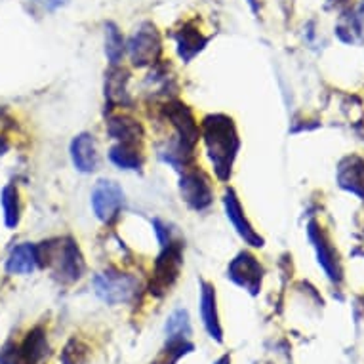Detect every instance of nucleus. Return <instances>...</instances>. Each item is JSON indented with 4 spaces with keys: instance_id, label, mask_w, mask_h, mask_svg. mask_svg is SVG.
I'll list each match as a JSON object with an SVG mask.
<instances>
[{
    "instance_id": "nucleus-7",
    "label": "nucleus",
    "mask_w": 364,
    "mask_h": 364,
    "mask_svg": "<svg viewBox=\"0 0 364 364\" xmlns=\"http://www.w3.org/2000/svg\"><path fill=\"white\" fill-rule=\"evenodd\" d=\"M181 197L191 208L206 210L214 203V189L210 186V179L200 172H187L179 181Z\"/></svg>"
},
{
    "instance_id": "nucleus-14",
    "label": "nucleus",
    "mask_w": 364,
    "mask_h": 364,
    "mask_svg": "<svg viewBox=\"0 0 364 364\" xmlns=\"http://www.w3.org/2000/svg\"><path fill=\"white\" fill-rule=\"evenodd\" d=\"M109 159L117 164L119 168H124V170H138L144 162V155H141V149L139 145L132 144H119L114 145L111 153H109Z\"/></svg>"
},
{
    "instance_id": "nucleus-17",
    "label": "nucleus",
    "mask_w": 364,
    "mask_h": 364,
    "mask_svg": "<svg viewBox=\"0 0 364 364\" xmlns=\"http://www.w3.org/2000/svg\"><path fill=\"white\" fill-rule=\"evenodd\" d=\"M168 341H186L191 336V323L187 311H176L166 323Z\"/></svg>"
},
{
    "instance_id": "nucleus-5",
    "label": "nucleus",
    "mask_w": 364,
    "mask_h": 364,
    "mask_svg": "<svg viewBox=\"0 0 364 364\" xmlns=\"http://www.w3.org/2000/svg\"><path fill=\"white\" fill-rule=\"evenodd\" d=\"M162 42L161 36L156 33L153 25H144L138 33H134V36L128 42V54L134 65L144 67L151 65L159 60L161 55Z\"/></svg>"
},
{
    "instance_id": "nucleus-2",
    "label": "nucleus",
    "mask_w": 364,
    "mask_h": 364,
    "mask_svg": "<svg viewBox=\"0 0 364 364\" xmlns=\"http://www.w3.org/2000/svg\"><path fill=\"white\" fill-rule=\"evenodd\" d=\"M38 263L44 262L54 269V273L63 282H75L82 277L84 259L78 246L71 239H60L48 242L46 246H38Z\"/></svg>"
},
{
    "instance_id": "nucleus-11",
    "label": "nucleus",
    "mask_w": 364,
    "mask_h": 364,
    "mask_svg": "<svg viewBox=\"0 0 364 364\" xmlns=\"http://www.w3.org/2000/svg\"><path fill=\"white\" fill-rule=\"evenodd\" d=\"M109 136L117 139L119 144L139 145L144 139V128L138 120L126 117V114H114L107 122Z\"/></svg>"
},
{
    "instance_id": "nucleus-10",
    "label": "nucleus",
    "mask_w": 364,
    "mask_h": 364,
    "mask_svg": "<svg viewBox=\"0 0 364 364\" xmlns=\"http://www.w3.org/2000/svg\"><path fill=\"white\" fill-rule=\"evenodd\" d=\"M71 156L73 164L77 166V170L84 173L94 172L97 164H100V153H97L96 141L90 134H80V136L73 139Z\"/></svg>"
},
{
    "instance_id": "nucleus-20",
    "label": "nucleus",
    "mask_w": 364,
    "mask_h": 364,
    "mask_svg": "<svg viewBox=\"0 0 364 364\" xmlns=\"http://www.w3.org/2000/svg\"><path fill=\"white\" fill-rule=\"evenodd\" d=\"M105 29H107L105 31V54H107L109 61H111L113 65H119L126 50L124 41H122L119 29H117L113 23H109Z\"/></svg>"
},
{
    "instance_id": "nucleus-8",
    "label": "nucleus",
    "mask_w": 364,
    "mask_h": 364,
    "mask_svg": "<svg viewBox=\"0 0 364 364\" xmlns=\"http://www.w3.org/2000/svg\"><path fill=\"white\" fill-rule=\"evenodd\" d=\"M262 273L263 269L259 262L252 254H248V252L239 254L231 262V265H229V277L250 294H257V290H259Z\"/></svg>"
},
{
    "instance_id": "nucleus-19",
    "label": "nucleus",
    "mask_w": 364,
    "mask_h": 364,
    "mask_svg": "<svg viewBox=\"0 0 364 364\" xmlns=\"http://www.w3.org/2000/svg\"><path fill=\"white\" fill-rule=\"evenodd\" d=\"M0 203H2V210H4V221H6V225L10 227V229H14V227L19 223V195H18V189H16L14 186L4 187Z\"/></svg>"
},
{
    "instance_id": "nucleus-1",
    "label": "nucleus",
    "mask_w": 364,
    "mask_h": 364,
    "mask_svg": "<svg viewBox=\"0 0 364 364\" xmlns=\"http://www.w3.org/2000/svg\"><path fill=\"white\" fill-rule=\"evenodd\" d=\"M203 138L215 176L227 181L239 151V136L233 120L225 114H210L203 122Z\"/></svg>"
},
{
    "instance_id": "nucleus-21",
    "label": "nucleus",
    "mask_w": 364,
    "mask_h": 364,
    "mask_svg": "<svg viewBox=\"0 0 364 364\" xmlns=\"http://www.w3.org/2000/svg\"><path fill=\"white\" fill-rule=\"evenodd\" d=\"M33 2L41 4V6H44L46 10H55V8H60L65 0H33Z\"/></svg>"
},
{
    "instance_id": "nucleus-18",
    "label": "nucleus",
    "mask_w": 364,
    "mask_h": 364,
    "mask_svg": "<svg viewBox=\"0 0 364 364\" xmlns=\"http://www.w3.org/2000/svg\"><path fill=\"white\" fill-rule=\"evenodd\" d=\"M126 80L128 73L114 67L113 71H109L107 82H105V96L111 103H124L126 102Z\"/></svg>"
},
{
    "instance_id": "nucleus-3",
    "label": "nucleus",
    "mask_w": 364,
    "mask_h": 364,
    "mask_svg": "<svg viewBox=\"0 0 364 364\" xmlns=\"http://www.w3.org/2000/svg\"><path fill=\"white\" fill-rule=\"evenodd\" d=\"M96 294L107 304H128L138 294L139 282L126 273H102L94 279Z\"/></svg>"
},
{
    "instance_id": "nucleus-4",
    "label": "nucleus",
    "mask_w": 364,
    "mask_h": 364,
    "mask_svg": "<svg viewBox=\"0 0 364 364\" xmlns=\"http://www.w3.org/2000/svg\"><path fill=\"white\" fill-rule=\"evenodd\" d=\"M181 269V246L178 242H168L155 263V275L151 282V294H164L172 287Z\"/></svg>"
},
{
    "instance_id": "nucleus-22",
    "label": "nucleus",
    "mask_w": 364,
    "mask_h": 364,
    "mask_svg": "<svg viewBox=\"0 0 364 364\" xmlns=\"http://www.w3.org/2000/svg\"><path fill=\"white\" fill-rule=\"evenodd\" d=\"M8 147H10V145H8L6 139L0 138V155H4V153H6V151H8Z\"/></svg>"
},
{
    "instance_id": "nucleus-6",
    "label": "nucleus",
    "mask_w": 364,
    "mask_h": 364,
    "mask_svg": "<svg viewBox=\"0 0 364 364\" xmlns=\"http://www.w3.org/2000/svg\"><path fill=\"white\" fill-rule=\"evenodd\" d=\"M122 204H124V193L119 183L109 179L97 181V186L92 191V206L100 220L105 223L113 221L119 215Z\"/></svg>"
},
{
    "instance_id": "nucleus-12",
    "label": "nucleus",
    "mask_w": 364,
    "mask_h": 364,
    "mask_svg": "<svg viewBox=\"0 0 364 364\" xmlns=\"http://www.w3.org/2000/svg\"><path fill=\"white\" fill-rule=\"evenodd\" d=\"M200 315H203V323L208 330L212 340L221 341L223 332H221L220 316H218V307H215V292L214 287L208 282H203V290H200Z\"/></svg>"
},
{
    "instance_id": "nucleus-9",
    "label": "nucleus",
    "mask_w": 364,
    "mask_h": 364,
    "mask_svg": "<svg viewBox=\"0 0 364 364\" xmlns=\"http://www.w3.org/2000/svg\"><path fill=\"white\" fill-rule=\"evenodd\" d=\"M225 210H227V218L231 220V223H233L235 229H237V233L245 239L246 245L254 246V248L263 246L262 237L256 233V229L250 225V221L246 220V215L245 212H242V206H240L239 198H237V195H235L231 189H229L225 195Z\"/></svg>"
},
{
    "instance_id": "nucleus-16",
    "label": "nucleus",
    "mask_w": 364,
    "mask_h": 364,
    "mask_svg": "<svg viewBox=\"0 0 364 364\" xmlns=\"http://www.w3.org/2000/svg\"><path fill=\"white\" fill-rule=\"evenodd\" d=\"M46 349L48 346H46L44 334L41 330H33L21 346V358L25 360V364H36L46 355Z\"/></svg>"
},
{
    "instance_id": "nucleus-13",
    "label": "nucleus",
    "mask_w": 364,
    "mask_h": 364,
    "mask_svg": "<svg viewBox=\"0 0 364 364\" xmlns=\"http://www.w3.org/2000/svg\"><path fill=\"white\" fill-rule=\"evenodd\" d=\"M38 265V252L36 246L25 242L16 246L6 262V271L10 275H31Z\"/></svg>"
},
{
    "instance_id": "nucleus-15",
    "label": "nucleus",
    "mask_w": 364,
    "mask_h": 364,
    "mask_svg": "<svg viewBox=\"0 0 364 364\" xmlns=\"http://www.w3.org/2000/svg\"><path fill=\"white\" fill-rule=\"evenodd\" d=\"M206 44V38H204L197 29H193L189 25H186L181 33L178 35V46H179V55L183 60H191L193 55L198 54L203 46Z\"/></svg>"
},
{
    "instance_id": "nucleus-23",
    "label": "nucleus",
    "mask_w": 364,
    "mask_h": 364,
    "mask_svg": "<svg viewBox=\"0 0 364 364\" xmlns=\"http://www.w3.org/2000/svg\"><path fill=\"white\" fill-rule=\"evenodd\" d=\"M215 364H231V358H229V355H225V357H221Z\"/></svg>"
}]
</instances>
